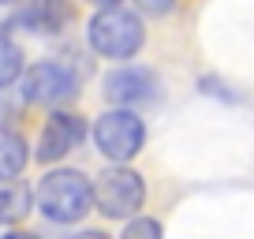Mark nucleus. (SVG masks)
Returning a JSON list of instances; mask_svg holds the SVG:
<instances>
[{
  "mask_svg": "<svg viewBox=\"0 0 254 239\" xmlns=\"http://www.w3.org/2000/svg\"><path fill=\"white\" fill-rule=\"evenodd\" d=\"M34 198H38V209L49 217V221L75 224V221H82V217L90 213V206H94V187H90V179L82 172L56 168V172L41 176Z\"/></svg>",
  "mask_w": 254,
  "mask_h": 239,
  "instance_id": "1",
  "label": "nucleus"
},
{
  "mask_svg": "<svg viewBox=\"0 0 254 239\" xmlns=\"http://www.w3.org/2000/svg\"><path fill=\"white\" fill-rule=\"evenodd\" d=\"M142 19L127 8H105L90 19V45L109 60H131L142 49Z\"/></svg>",
  "mask_w": 254,
  "mask_h": 239,
  "instance_id": "2",
  "label": "nucleus"
},
{
  "mask_svg": "<svg viewBox=\"0 0 254 239\" xmlns=\"http://www.w3.org/2000/svg\"><path fill=\"white\" fill-rule=\"evenodd\" d=\"M146 202V183H142V176L131 172V168L124 165H112L105 168L101 176H97V183H94V206L101 209L105 217H131L138 213Z\"/></svg>",
  "mask_w": 254,
  "mask_h": 239,
  "instance_id": "3",
  "label": "nucleus"
},
{
  "mask_svg": "<svg viewBox=\"0 0 254 239\" xmlns=\"http://www.w3.org/2000/svg\"><path fill=\"white\" fill-rule=\"evenodd\" d=\"M94 142H97V150H101L109 161H116V165H127V161H131L138 150H142L146 127H142V120H138L135 112L112 109V112H105V116L97 120Z\"/></svg>",
  "mask_w": 254,
  "mask_h": 239,
  "instance_id": "4",
  "label": "nucleus"
},
{
  "mask_svg": "<svg viewBox=\"0 0 254 239\" xmlns=\"http://www.w3.org/2000/svg\"><path fill=\"white\" fill-rule=\"evenodd\" d=\"M19 94L34 105H64L75 97V79L64 64H34L23 71Z\"/></svg>",
  "mask_w": 254,
  "mask_h": 239,
  "instance_id": "5",
  "label": "nucleus"
},
{
  "mask_svg": "<svg viewBox=\"0 0 254 239\" xmlns=\"http://www.w3.org/2000/svg\"><path fill=\"white\" fill-rule=\"evenodd\" d=\"M86 138V123L71 112H56L41 127V142H38V157L41 161H60L75 150V146Z\"/></svg>",
  "mask_w": 254,
  "mask_h": 239,
  "instance_id": "6",
  "label": "nucleus"
},
{
  "mask_svg": "<svg viewBox=\"0 0 254 239\" xmlns=\"http://www.w3.org/2000/svg\"><path fill=\"white\" fill-rule=\"evenodd\" d=\"M105 97L116 105H142L157 97V79L146 67H120L105 79Z\"/></svg>",
  "mask_w": 254,
  "mask_h": 239,
  "instance_id": "7",
  "label": "nucleus"
},
{
  "mask_svg": "<svg viewBox=\"0 0 254 239\" xmlns=\"http://www.w3.org/2000/svg\"><path fill=\"white\" fill-rule=\"evenodd\" d=\"M71 23V4L67 0H26L23 11L15 15V26L34 34H60Z\"/></svg>",
  "mask_w": 254,
  "mask_h": 239,
  "instance_id": "8",
  "label": "nucleus"
},
{
  "mask_svg": "<svg viewBox=\"0 0 254 239\" xmlns=\"http://www.w3.org/2000/svg\"><path fill=\"white\" fill-rule=\"evenodd\" d=\"M26 168V142L19 131L0 127V183H11Z\"/></svg>",
  "mask_w": 254,
  "mask_h": 239,
  "instance_id": "9",
  "label": "nucleus"
},
{
  "mask_svg": "<svg viewBox=\"0 0 254 239\" xmlns=\"http://www.w3.org/2000/svg\"><path fill=\"white\" fill-rule=\"evenodd\" d=\"M26 206H30V191L19 179L0 183V213H4V221H19L26 213Z\"/></svg>",
  "mask_w": 254,
  "mask_h": 239,
  "instance_id": "10",
  "label": "nucleus"
},
{
  "mask_svg": "<svg viewBox=\"0 0 254 239\" xmlns=\"http://www.w3.org/2000/svg\"><path fill=\"white\" fill-rule=\"evenodd\" d=\"M19 75H23V49L8 34H0V86H11Z\"/></svg>",
  "mask_w": 254,
  "mask_h": 239,
  "instance_id": "11",
  "label": "nucleus"
},
{
  "mask_svg": "<svg viewBox=\"0 0 254 239\" xmlns=\"http://www.w3.org/2000/svg\"><path fill=\"white\" fill-rule=\"evenodd\" d=\"M124 239H161V224L150 221V217H138V221L127 224Z\"/></svg>",
  "mask_w": 254,
  "mask_h": 239,
  "instance_id": "12",
  "label": "nucleus"
},
{
  "mask_svg": "<svg viewBox=\"0 0 254 239\" xmlns=\"http://www.w3.org/2000/svg\"><path fill=\"white\" fill-rule=\"evenodd\" d=\"M146 11H153V15H165V11H172V4L176 0H138Z\"/></svg>",
  "mask_w": 254,
  "mask_h": 239,
  "instance_id": "13",
  "label": "nucleus"
},
{
  "mask_svg": "<svg viewBox=\"0 0 254 239\" xmlns=\"http://www.w3.org/2000/svg\"><path fill=\"white\" fill-rule=\"evenodd\" d=\"M71 239H109L105 232H79V236H71Z\"/></svg>",
  "mask_w": 254,
  "mask_h": 239,
  "instance_id": "14",
  "label": "nucleus"
},
{
  "mask_svg": "<svg viewBox=\"0 0 254 239\" xmlns=\"http://www.w3.org/2000/svg\"><path fill=\"white\" fill-rule=\"evenodd\" d=\"M90 4H97L101 11H105V8H120V0H90Z\"/></svg>",
  "mask_w": 254,
  "mask_h": 239,
  "instance_id": "15",
  "label": "nucleus"
},
{
  "mask_svg": "<svg viewBox=\"0 0 254 239\" xmlns=\"http://www.w3.org/2000/svg\"><path fill=\"white\" fill-rule=\"evenodd\" d=\"M4 239H38V236H30V232H8Z\"/></svg>",
  "mask_w": 254,
  "mask_h": 239,
  "instance_id": "16",
  "label": "nucleus"
},
{
  "mask_svg": "<svg viewBox=\"0 0 254 239\" xmlns=\"http://www.w3.org/2000/svg\"><path fill=\"white\" fill-rule=\"evenodd\" d=\"M0 4H23V0H0Z\"/></svg>",
  "mask_w": 254,
  "mask_h": 239,
  "instance_id": "17",
  "label": "nucleus"
},
{
  "mask_svg": "<svg viewBox=\"0 0 254 239\" xmlns=\"http://www.w3.org/2000/svg\"><path fill=\"white\" fill-rule=\"evenodd\" d=\"M0 221H4V213H0Z\"/></svg>",
  "mask_w": 254,
  "mask_h": 239,
  "instance_id": "18",
  "label": "nucleus"
}]
</instances>
